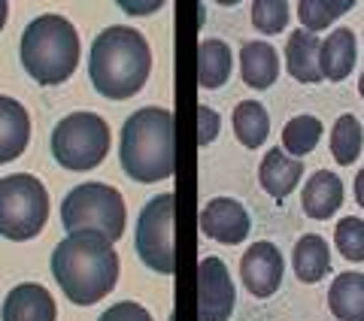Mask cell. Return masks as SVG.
<instances>
[{"label": "cell", "mask_w": 364, "mask_h": 321, "mask_svg": "<svg viewBox=\"0 0 364 321\" xmlns=\"http://www.w3.org/2000/svg\"><path fill=\"white\" fill-rule=\"evenodd\" d=\"M234 134L237 140H240L246 148H258L261 143L267 140V131H270V116L267 109L261 107V103L255 100H243L237 103L234 109Z\"/></svg>", "instance_id": "22"}, {"label": "cell", "mask_w": 364, "mask_h": 321, "mask_svg": "<svg viewBox=\"0 0 364 321\" xmlns=\"http://www.w3.org/2000/svg\"><path fill=\"white\" fill-rule=\"evenodd\" d=\"M21 67L37 85H61L76 73L79 33L64 16H37L21 33Z\"/></svg>", "instance_id": "4"}, {"label": "cell", "mask_w": 364, "mask_h": 321, "mask_svg": "<svg viewBox=\"0 0 364 321\" xmlns=\"http://www.w3.org/2000/svg\"><path fill=\"white\" fill-rule=\"evenodd\" d=\"M52 276L70 303L91 306L116 288L119 255L100 234H67L52 251Z\"/></svg>", "instance_id": "1"}, {"label": "cell", "mask_w": 364, "mask_h": 321, "mask_svg": "<svg viewBox=\"0 0 364 321\" xmlns=\"http://www.w3.org/2000/svg\"><path fill=\"white\" fill-rule=\"evenodd\" d=\"M31 116L18 100L0 94V164L16 160L28 148Z\"/></svg>", "instance_id": "14"}, {"label": "cell", "mask_w": 364, "mask_h": 321, "mask_svg": "<svg viewBox=\"0 0 364 321\" xmlns=\"http://www.w3.org/2000/svg\"><path fill=\"white\" fill-rule=\"evenodd\" d=\"M237 291L225 263L207 255L198 263V321H228L234 312Z\"/></svg>", "instance_id": "9"}, {"label": "cell", "mask_w": 364, "mask_h": 321, "mask_svg": "<svg viewBox=\"0 0 364 321\" xmlns=\"http://www.w3.org/2000/svg\"><path fill=\"white\" fill-rule=\"evenodd\" d=\"M301 176H304V160L286 155L279 146L270 148V152L264 155V160H261V167H258L261 188H264L273 200H286L289 194L298 188Z\"/></svg>", "instance_id": "13"}, {"label": "cell", "mask_w": 364, "mask_h": 321, "mask_svg": "<svg viewBox=\"0 0 364 321\" xmlns=\"http://www.w3.org/2000/svg\"><path fill=\"white\" fill-rule=\"evenodd\" d=\"M355 55H358L355 33L349 28L331 31L328 40H322V49H318V70H322V79L343 82L352 73V67H355Z\"/></svg>", "instance_id": "15"}, {"label": "cell", "mask_w": 364, "mask_h": 321, "mask_svg": "<svg viewBox=\"0 0 364 321\" xmlns=\"http://www.w3.org/2000/svg\"><path fill=\"white\" fill-rule=\"evenodd\" d=\"M322 140V121L316 116H294L282 128V152L291 158H304Z\"/></svg>", "instance_id": "23"}, {"label": "cell", "mask_w": 364, "mask_h": 321, "mask_svg": "<svg viewBox=\"0 0 364 321\" xmlns=\"http://www.w3.org/2000/svg\"><path fill=\"white\" fill-rule=\"evenodd\" d=\"M364 146V131L355 116H340L331 131V155L340 167H352V160H358Z\"/></svg>", "instance_id": "24"}, {"label": "cell", "mask_w": 364, "mask_h": 321, "mask_svg": "<svg viewBox=\"0 0 364 321\" xmlns=\"http://www.w3.org/2000/svg\"><path fill=\"white\" fill-rule=\"evenodd\" d=\"M61 224L67 234H100L109 243H116L128 224V210H124L122 194L104 185V182H82L73 191H67L61 200Z\"/></svg>", "instance_id": "5"}, {"label": "cell", "mask_w": 364, "mask_h": 321, "mask_svg": "<svg viewBox=\"0 0 364 321\" xmlns=\"http://www.w3.org/2000/svg\"><path fill=\"white\" fill-rule=\"evenodd\" d=\"M240 76L249 88L255 91H267L270 85H277L279 79V55L270 43L264 40H252L243 43L240 49Z\"/></svg>", "instance_id": "16"}, {"label": "cell", "mask_w": 364, "mask_h": 321, "mask_svg": "<svg viewBox=\"0 0 364 321\" xmlns=\"http://www.w3.org/2000/svg\"><path fill=\"white\" fill-rule=\"evenodd\" d=\"M355 200H358V206L364 210V167L358 170V176H355Z\"/></svg>", "instance_id": "30"}, {"label": "cell", "mask_w": 364, "mask_h": 321, "mask_svg": "<svg viewBox=\"0 0 364 321\" xmlns=\"http://www.w3.org/2000/svg\"><path fill=\"white\" fill-rule=\"evenodd\" d=\"M176 197L173 194H158L143 206L140 219H136V255L149 270L170 276L176 270Z\"/></svg>", "instance_id": "8"}, {"label": "cell", "mask_w": 364, "mask_h": 321, "mask_svg": "<svg viewBox=\"0 0 364 321\" xmlns=\"http://www.w3.org/2000/svg\"><path fill=\"white\" fill-rule=\"evenodd\" d=\"M328 309L340 321H364V273H340L328 288Z\"/></svg>", "instance_id": "20"}, {"label": "cell", "mask_w": 364, "mask_h": 321, "mask_svg": "<svg viewBox=\"0 0 364 321\" xmlns=\"http://www.w3.org/2000/svg\"><path fill=\"white\" fill-rule=\"evenodd\" d=\"M291 263H294V276L306 285H316L328 276L331 270V251L328 243L318 234H304L291 251Z\"/></svg>", "instance_id": "19"}, {"label": "cell", "mask_w": 364, "mask_h": 321, "mask_svg": "<svg viewBox=\"0 0 364 321\" xmlns=\"http://www.w3.org/2000/svg\"><path fill=\"white\" fill-rule=\"evenodd\" d=\"M124 176L152 185L170 179L176 170V121L173 112L161 107H143L128 116L119 146Z\"/></svg>", "instance_id": "3"}, {"label": "cell", "mask_w": 364, "mask_h": 321, "mask_svg": "<svg viewBox=\"0 0 364 321\" xmlns=\"http://www.w3.org/2000/svg\"><path fill=\"white\" fill-rule=\"evenodd\" d=\"M334 246L346 261H355V263L364 261V222L355 219V215L340 222L334 231Z\"/></svg>", "instance_id": "27"}, {"label": "cell", "mask_w": 364, "mask_h": 321, "mask_svg": "<svg viewBox=\"0 0 364 321\" xmlns=\"http://www.w3.org/2000/svg\"><path fill=\"white\" fill-rule=\"evenodd\" d=\"M282 255L273 243H255L246 249V255L240 258V279L246 285V291L252 297H270L277 294L282 282Z\"/></svg>", "instance_id": "10"}, {"label": "cell", "mask_w": 364, "mask_h": 321, "mask_svg": "<svg viewBox=\"0 0 364 321\" xmlns=\"http://www.w3.org/2000/svg\"><path fill=\"white\" fill-rule=\"evenodd\" d=\"M340 203H343V182H340V176H334L331 170H316L310 182L304 185V197H301L304 212L316 222H325L340 210Z\"/></svg>", "instance_id": "17"}, {"label": "cell", "mask_w": 364, "mask_h": 321, "mask_svg": "<svg viewBox=\"0 0 364 321\" xmlns=\"http://www.w3.org/2000/svg\"><path fill=\"white\" fill-rule=\"evenodd\" d=\"M97 321H152V315H149V309H143L140 303L122 300V303H112Z\"/></svg>", "instance_id": "28"}, {"label": "cell", "mask_w": 364, "mask_h": 321, "mask_svg": "<svg viewBox=\"0 0 364 321\" xmlns=\"http://www.w3.org/2000/svg\"><path fill=\"white\" fill-rule=\"evenodd\" d=\"M49 219V191L31 173L0 179V236L25 243L33 239Z\"/></svg>", "instance_id": "7"}, {"label": "cell", "mask_w": 364, "mask_h": 321, "mask_svg": "<svg viewBox=\"0 0 364 321\" xmlns=\"http://www.w3.org/2000/svg\"><path fill=\"white\" fill-rule=\"evenodd\" d=\"M58 309H55L52 294L37 282H21L6 294L4 309H0V321H55Z\"/></svg>", "instance_id": "12"}, {"label": "cell", "mask_w": 364, "mask_h": 321, "mask_svg": "<svg viewBox=\"0 0 364 321\" xmlns=\"http://www.w3.org/2000/svg\"><path fill=\"white\" fill-rule=\"evenodd\" d=\"M219 136V112L210 107H198V143L207 146Z\"/></svg>", "instance_id": "29"}, {"label": "cell", "mask_w": 364, "mask_h": 321, "mask_svg": "<svg viewBox=\"0 0 364 321\" xmlns=\"http://www.w3.org/2000/svg\"><path fill=\"white\" fill-rule=\"evenodd\" d=\"M6 16H9V4L0 0V31H4V25H6Z\"/></svg>", "instance_id": "31"}, {"label": "cell", "mask_w": 364, "mask_h": 321, "mask_svg": "<svg viewBox=\"0 0 364 321\" xmlns=\"http://www.w3.org/2000/svg\"><path fill=\"white\" fill-rule=\"evenodd\" d=\"M358 94L364 97V73H361V79H358Z\"/></svg>", "instance_id": "32"}, {"label": "cell", "mask_w": 364, "mask_h": 321, "mask_svg": "<svg viewBox=\"0 0 364 321\" xmlns=\"http://www.w3.org/2000/svg\"><path fill=\"white\" fill-rule=\"evenodd\" d=\"M109 155V124L97 112H70L52 131V158L64 170L85 173Z\"/></svg>", "instance_id": "6"}, {"label": "cell", "mask_w": 364, "mask_h": 321, "mask_svg": "<svg viewBox=\"0 0 364 321\" xmlns=\"http://www.w3.org/2000/svg\"><path fill=\"white\" fill-rule=\"evenodd\" d=\"M355 6L352 0H301L298 4V18H301V25L304 31H322L328 28L331 21H337L343 13H349V9Z\"/></svg>", "instance_id": "25"}, {"label": "cell", "mask_w": 364, "mask_h": 321, "mask_svg": "<svg viewBox=\"0 0 364 321\" xmlns=\"http://www.w3.org/2000/svg\"><path fill=\"white\" fill-rule=\"evenodd\" d=\"M231 49L222 40H200L198 45V85L200 88H222L231 79Z\"/></svg>", "instance_id": "21"}, {"label": "cell", "mask_w": 364, "mask_h": 321, "mask_svg": "<svg viewBox=\"0 0 364 321\" xmlns=\"http://www.w3.org/2000/svg\"><path fill=\"white\" fill-rule=\"evenodd\" d=\"M318 49H322V40L316 37L310 31H294L289 33L286 40V67L291 79H298V82H306L313 85L322 79V70H318Z\"/></svg>", "instance_id": "18"}, {"label": "cell", "mask_w": 364, "mask_h": 321, "mask_svg": "<svg viewBox=\"0 0 364 321\" xmlns=\"http://www.w3.org/2000/svg\"><path fill=\"white\" fill-rule=\"evenodd\" d=\"M152 70V49L134 28L112 25L91 43L88 76L97 94L109 100H128L146 85Z\"/></svg>", "instance_id": "2"}, {"label": "cell", "mask_w": 364, "mask_h": 321, "mask_svg": "<svg viewBox=\"0 0 364 321\" xmlns=\"http://www.w3.org/2000/svg\"><path fill=\"white\" fill-rule=\"evenodd\" d=\"M200 231L203 236L215 239L225 246H237L249 236V212L243 210V203H237L231 197H215L200 210Z\"/></svg>", "instance_id": "11"}, {"label": "cell", "mask_w": 364, "mask_h": 321, "mask_svg": "<svg viewBox=\"0 0 364 321\" xmlns=\"http://www.w3.org/2000/svg\"><path fill=\"white\" fill-rule=\"evenodd\" d=\"M291 6L286 0H255L252 4V25L261 33H279L289 25Z\"/></svg>", "instance_id": "26"}]
</instances>
